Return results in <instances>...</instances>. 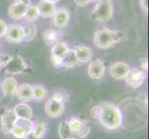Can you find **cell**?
<instances>
[{
	"label": "cell",
	"instance_id": "d6986e66",
	"mask_svg": "<svg viewBox=\"0 0 149 139\" xmlns=\"http://www.w3.org/2000/svg\"><path fill=\"white\" fill-rule=\"evenodd\" d=\"M15 95L19 100L22 102L33 100V85L29 84H22L18 85Z\"/></svg>",
	"mask_w": 149,
	"mask_h": 139
},
{
	"label": "cell",
	"instance_id": "3957f363",
	"mask_svg": "<svg viewBox=\"0 0 149 139\" xmlns=\"http://www.w3.org/2000/svg\"><path fill=\"white\" fill-rule=\"evenodd\" d=\"M113 4L111 0H98L91 13V18L100 22H107L112 18Z\"/></svg>",
	"mask_w": 149,
	"mask_h": 139
},
{
	"label": "cell",
	"instance_id": "8d00e7d4",
	"mask_svg": "<svg viewBox=\"0 0 149 139\" xmlns=\"http://www.w3.org/2000/svg\"><path fill=\"white\" fill-rule=\"evenodd\" d=\"M92 1H98V0H92Z\"/></svg>",
	"mask_w": 149,
	"mask_h": 139
},
{
	"label": "cell",
	"instance_id": "7c38bea8",
	"mask_svg": "<svg viewBox=\"0 0 149 139\" xmlns=\"http://www.w3.org/2000/svg\"><path fill=\"white\" fill-rule=\"evenodd\" d=\"M105 71H106V66L104 61L99 59H95L90 61V63L88 65V69H87V73H88V76L91 79L100 80L104 76Z\"/></svg>",
	"mask_w": 149,
	"mask_h": 139
},
{
	"label": "cell",
	"instance_id": "5bb4252c",
	"mask_svg": "<svg viewBox=\"0 0 149 139\" xmlns=\"http://www.w3.org/2000/svg\"><path fill=\"white\" fill-rule=\"evenodd\" d=\"M130 71V67L125 62H115L109 68L110 75L116 80H124Z\"/></svg>",
	"mask_w": 149,
	"mask_h": 139
},
{
	"label": "cell",
	"instance_id": "6da1fadb",
	"mask_svg": "<svg viewBox=\"0 0 149 139\" xmlns=\"http://www.w3.org/2000/svg\"><path fill=\"white\" fill-rule=\"evenodd\" d=\"M91 115L107 130H117L123 122L120 108L110 103H103L91 109Z\"/></svg>",
	"mask_w": 149,
	"mask_h": 139
},
{
	"label": "cell",
	"instance_id": "f1b7e54d",
	"mask_svg": "<svg viewBox=\"0 0 149 139\" xmlns=\"http://www.w3.org/2000/svg\"><path fill=\"white\" fill-rule=\"evenodd\" d=\"M12 56L10 55H5V54H0V70L3 69L6 64L8 62V60L11 59Z\"/></svg>",
	"mask_w": 149,
	"mask_h": 139
},
{
	"label": "cell",
	"instance_id": "4316f807",
	"mask_svg": "<svg viewBox=\"0 0 149 139\" xmlns=\"http://www.w3.org/2000/svg\"><path fill=\"white\" fill-rule=\"evenodd\" d=\"M45 131H47V125H45V123L44 122H39L34 123L32 133L35 137L42 139L43 136H45Z\"/></svg>",
	"mask_w": 149,
	"mask_h": 139
},
{
	"label": "cell",
	"instance_id": "30bf717a",
	"mask_svg": "<svg viewBox=\"0 0 149 139\" xmlns=\"http://www.w3.org/2000/svg\"><path fill=\"white\" fill-rule=\"evenodd\" d=\"M18 120V117L14 113L12 109H8L5 110L1 118H0V122H1V129L4 133L6 135H10L13 130L14 125L16 124V122Z\"/></svg>",
	"mask_w": 149,
	"mask_h": 139
},
{
	"label": "cell",
	"instance_id": "f546056e",
	"mask_svg": "<svg viewBox=\"0 0 149 139\" xmlns=\"http://www.w3.org/2000/svg\"><path fill=\"white\" fill-rule=\"evenodd\" d=\"M7 23L4 22V20H0V38H2L5 36V34H6L7 31Z\"/></svg>",
	"mask_w": 149,
	"mask_h": 139
},
{
	"label": "cell",
	"instance_id": "ba28073f",
	"mask_svg": "<svg viewBox=\"0 0 149 139\" xmlns=\"http://www.w3.org/2000/svg\"><path fill=\"white\" fill-rule=\"evenodd\" d=\"M3 69L8 74H19L28 69V64L20 56H12Z\"/></svg>",
	"mask_w": 149,
	"mask_h": 139
},
{
	"label": "cell",
	"instance_id": "2e32d148",
	"mask_svg": "<svg viewBox=\"0 0 149 139\" xmlns=\"http://www.w3.org/2000/svg\"><path fill=\"white\" fill-rule=\"evenodd\" d=\"M28 6H30V5H26L24 3L18 2V1L12 3L8 9V13L9 15V17L13 20L23 19Z\"/></svg>",
	"mask_w": 149,
	"mask_h": 139
},
{
	"label": "cell",
	"instance_id": "9c48e42d",
	"mask_svg": "<svg viewBox=\"0 0 149 139\" xmlns=\"http://www.w3.org/2000/svg\"><path fill=\"white\" fill-rule=\"evenodd\" d=\"M4 37L10 44H19L23 42L24 34L22 26L16 23L8 24Z\"/></svg>",
	"mask_w": 149,
	"mask_h": 139
},
{
	"label": "cell",
	"instance_id": "836d02e7",
	"mask_svg": "<svg viewBox=\"0 0 149 139\" xmlns=\"http://www.w3.org/2000/svg\"><path fill=\"white\" fill-rule=\"evenodd\" d=\"M24 139H39V138H37V137H35L33 135V133H29V135L26 136V137H25Z\"/></svg>",
	"mask_w": 149,
	"mask_h": 139
},
{
	"label": "cell",
	"instance_id": "484cf974",
	"mask_svg": "<svg viewBox=\"0 0 149 139\" xmlns=\"http://www.w3.org/2000/svg\"><path fill=\"white\" fill-rule=\"evenodd\" d=\"M39 12H38V9L36 8V6H32L30 5L27 8L26 12H25L24 15V18L25 19V22H33L34 20H36L39 18Z\"/></svg>",
	"mask_w": 149,
	"mask_h": 139
},
{
	"label": "cell",
	"instance_id": "9a60e30c",
	"mask_svg": "<svg viewBox=\"0 0 149 139\" xmlns=\"http://www.w3.org/2000/svg\"><path fill=\"white\" fill-rule=\"evenodd\" d=\"M36 8L38 9L39 16L43 18H51L54 16V14L56 10V3L47 1V0H41L36 5Z\"/></svg>",
	"mask_w": 149,
	"mask_h": 139
},
{
	"label": "cell",
	"instance_id": "cb8c5ba5",
	"mask_svg": "<svg viewBox=\"0 0 149 139\" xmlns=\"http://www.w3.org/2000/svg\"><path fill=\"white\" fill-rule=\"evenodd\" d=\"M58 136L60 139H77L76 136L71 132L69 126L68 121H62L58 125Z\"/></svg>",
	"mask_w": 149,
	"mask_h": 139
},
{
	"label": "cell",
	"instance_id": "52a82bcc",
	"mask_svg": "<svg viewBox=\"0 0 149 139\" xmlns=\"http://www.w3.org/2000/svg\"><path fill=\"white\" fill-rule=\"evenodd\" d=\"M34 122L32 120L18 119L14 125L11 135L17 139H24L29 133H32Z\"/></svg>",
	"mask_w": 149,
	"mask_h": 139
},
{
	"label": "cell",
	"instance_id": "603a6c76",
	"mask_svg": "<svg viewBox=\"0 0 149 139\" xmlns=\"http://www.w3.org/2000/svg\"><path fill=\"white\" fill-rule=\"evenodd\" d=\"M59 33L55 29H47L43 34V39L45 43L52 46L54 44L59 42Z\"/></svg>",
	"mask_w": 149,
	"mask_h": 139
},
{
	"label": "cell",
	"instance_id": "8992f818",
	"mask_svg": "<svg viewBox=\"0 0 149 139\" xmlns=\"http://www.w3.org/2000/svg\"><path fill=\"white\" fill-rule=\"evenodd\" d=\"M147 78V73L141 69H130L129 73L125 77L126 85L132 89H137L146 82Z\"/></svg>",
	"mask_w": 149,
	"mask_h": 139
},
{
	"label": "cell",
	"instance_id": "ac0fdd59",
	"mask_svg": "<svg viewBox=\"0 0 149 139\" xmlns=\"http://www.w3.org/2000/svg\"><path fill=\"white\" fill-rule=\"evenodd\" d=\"M14 113L18 117V119H24V120H32L33 118V110L29 104L26 102H20L12 109Z\"/></svg>",
	"mask_w": 149,
	"mask_h": 139
},
{
	"label": "cell",
	"instance_id": "d590c367",
	"mask_svg": "<svg viewBox=\"0 0 149 139\" xmlns=\"http://www.w3.org/2000/svg\"><path fill=\"white\" fill-rule=\"evenodd\" d=\"M47 1H50V2H53V3H56V2H58L59 0H47Z\"/></svg>",
	"mask_w": 149,
	"mask_h": 139
},
{
	"label": "cell",
	"instance_id": "ffe728a7",
	"mask_svg": "<svg viewBox=\"0 0 149 139\" xmlns=\"http://www.w3.org/2000/svg\"><path fill=\"white\" fill-rule=\"evenodd\" d=\"M18 83L14 77H7L1 85V89L5 96H12L17 90Z\"/></svg>",
	"mask_w": 149,
	"mask_h": 139
},
{
	"label": "cell",
	"instance_id": "83f0119b",
	"mask_svg": "<svg viewBox=\"0 0 149 139\" xmlns=\"http://www.w3.org/2000/svg\"><path fill=\"white\" fill-rule=\"evenodd\" d=\"M52 97H54L55 99H56L59 102H62L65 104V103L69 99V95L64 91H56L53 93Z\"/></svg>",
	"mask_w": 149,
	"mask_h": 139
},
{
	"label": "cell",
	"instance_id": "7402d4cb",
	"mask_svg": "<svg viewBox=\"0 0 149 139\" xmlns=\"http://www.w3.org/2000/svg\"><path fill=\"white\" fill-rule=\"evenodd\" d=\"M80 63L77 59L76 54L74 52L73 49H70L69 52L67 53V55L64 57L63 61H62V68L66 69H71L74 68V67L78 66Z\"/></svg>",
	"mask_w": 149,
	"mask_h": 139
},
{
	"label": "cell",
	"instance_id": "44dd1931",
	"mask_svg": "<svg viewBox=\"0 0 149 139\" xmlns=\"http://www.w3.org/2000/svg\"><path fill=\"white\" fill-rule=\"evenodd\" d=\"M20 26H22L23 31L25 42H30V41H33L35 38L37 34V27L33 22H24Z\"/></svg>",
	"mask_w": 149,
	"mask_h": 139
},
{
	"label": "cell",
	"instance_id": "d4e9b609",
	"mask_svg": "<svg viewBox=\"0 0 149 139\" xmlns=\"http://www.w3.org/2000/svg\"><path fill=\"white\" fill-rule=\"evenodd\" d=\"M47 95V91L45 87L42 85H33V100L41 101Z\"/></svg>",
	"mask_w": 149,
	"mask_h": 139
},
{
	"label": "cell",
	"instance_id": "4dcf8cb0",
	"mask_svg": "<svg viewBox=\"0 0 149 139\" xmlns=\"http://www.w3.org/2000/svg\"><path fill=\"white\" fill-rule=\"evenodd\" d=\"M139 62L141 64V70L146 73L147 70H148V61H147V59L146 58H143V59H140Z\"/></svg>",
	"mask_w": 149,
	"mask_h": 139
},
{
	"label": "cell",
	"instance_id": "1f68e13d",
	"mask_svg": "<svg viewBox=\"0 0 149 139\" xmlns=\"http://www.w3.org/2000/svg\"><path fill=\"white\" fill-rule=\"evenodd\" d=\"M92 0H74L75 4L79 7H85L86 5H88Z\"/></svg>",
	"mask_w": 149,
	"mask_h": 139
},
{
	"label": "cell",
	"instance_id": "d6a6232c",
	"mask_svg": "<svg viewBox=\"0 0 149 139\" xmlns=\"http://www.w3.org/2000/svg\"><path fill=\"white\" fill-rule=\"evenodd\" d=\"M140 5H141V8L142 9L145 11L146 13L148 12V3H147V0H140Z\"/></svg>",
	"mask_w": 149,
	"mask_h": 139
},
{
	"label": "cell",
	"instance_id": "8fae6325",
	"mask_svg": "<svg viewBox=\"0 0 149 139\" xmlns=\"http://www.w3.org/2000/svg\"><path fill=\"white\" fill-rule=\"evenodd\" d=\"M45 113L51 118H58L64 113L65 104L62 102H59L54 97H49L47 101L45 102Z\"/></svg>",
	"mask_w": 149,
	"mask_h": 139
},
{
	"label": "cell",
	"instance_id": "277c9868",
	"mask_svg": "<svg viewBox=\"0 0 149 139\" xmlns=\"http://www.w3.org/2000/svg\"><path fill=\"white\" fill-rule=\"evenodd\" d=\"M70 48L64 42H58L51 46L50 60L55 68H62V61L64 57Z\"/></svg>",
	"mask_w": 149,
	"mask_h": 139
},
{
	"label": "cell",
	"instance_id": "e575fe53",
	"mask_svg": "<svg viewBox=\"0 0 149 139\" xmlns=\"http://www.w3.org/2000/svg\"><path fill=\"white\" fill-rule=\"evenodd\" d=\"M17 1L24 3V4H26V5H30V0H17Z\"/></svg>",
	"mask_w": 149,
	"mask_h": 139
},
{
	"label": "cell",
	"instance_id": "7a4b0ae2",
	"mask_svg": "<svg viewBox=\"0 0 149 139\" xmlns=\"http://www.w3.org/2000/svg\"><path fill=\"white\" fill-rule=\"evenodd\" d=\"M124 37V34L120 31H113L103 28L94 34V44L100 49L110 48L114 45L120 43Z\"/></svg>",
	"mask_w": 149,
	"mask_h": 139
},
{
	"label": "cell",
	"instance_id": "e0dca14e",
	"mask_svg": "<svg viewBox=\"0 0 149 139\" xmlns=\"http://www.w3.org/2000/svg\"><path fill=\"white\" fill-rule=\"evenodd\" d=\"M79 63H86L93 58V50L87 45H80L73 48Z\"/></svg>",
	"mask_w": 149,
	"mask_h": 139
},
{
	"label": "cell",
	"instance_id": "4fadbf2b",
	"mask_svg": "<svg viewBox=\"0 0 149 139\" xmlns=\"http://www.w3.org/2000/svg\"><path fill=\"white\" fill-rule=\"evenodd\" d=\"M53 23L56 28H64L68 25L70 20V11L65 8H56L54 14Z\"/></svg>",
	"mask_w": 149,
	"mask_h": 139
},
{
	"label": "cell",
	"instance_id": "5b68a950",
	"mask_svg": "<svg viewBox=\"0 0 149 139\" xmlns=\"http://www.w3.org/2000/svg\"><path fill=\"white\" fill-rule=\"evenodd\" d=\"M69 126L71 132L76 136L77 139H84L89 135L91 127L89 123L77 117H72L68 121Z\"/></svg>",
	"mask_w": 149,
	"mask_h": 139
}]
</instances>
